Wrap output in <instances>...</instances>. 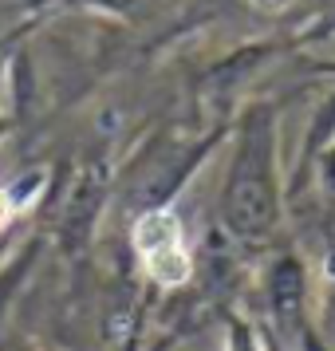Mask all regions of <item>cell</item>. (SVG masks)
Listing matches in <instances>:
<instances>
[{"label":"cell","instance_id":"1","mask_svg":"<svg viewBox=\"0 0 335 351\" xmlns=\"http://www.w3.org/2000/svg\"><path fill=\"white\" fill-rule=\"evenodd\" d=\"M134 245L146 256V272L158 285H182L190 276V256L182 249V233H177V217L166 209L146 213L138 229H134Z\"/></svg>","mask_w":335,"mask_h":351},{"label":"cell","instance_id":"2","mask_svg":"<svg viewBox=\"0 0 335 351\" xmlns=\"http://www.w3.org/2000/svg\"><path fill=\"white\" fill-rule=\"evenodd\" d=\"M8 221V197H4V193H0V225Z\"/></svg>","mask_w":335,"mask_h":351}]
</instances>
